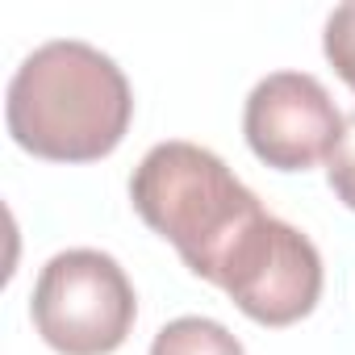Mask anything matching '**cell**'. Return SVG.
I'll return each instance as SVG.
<instances>
[{"instance_id":"3","label":"cell","mask_w":355,"mask_h":355,"mask_svg":"<svg viewBox=\"0 0 355 355\" xmlns=\"http://www.w3.org/2000/svg\"><path fill=\"white\" fill-rule=\"evenodd\" d=\"M30 313L59 355H113L134 330L138 297L113 255L76 247L38 272Z\"/></svg>"},{"instance_id":"7","label":"cell","mask_w":355,"mask_h":355,"mask_svg":"<svg viewBox=\"0 0 355 355\" xmlns=\"http://www.w3.org/2000/svg\"><path fill=\"white\" fill-rule=\"evenodd\" d=\"M322 51L330 59V67L338 71V80L355 92V0L338 5L326 17V34H322Z\"/></svg>"},{"instance_id":"1","label":"cell","mask_w":355,"mask_h":355,"mask_svg":"<svg viewBox=\"0 0 355 355\" xmlns=\"http://www.w3.org/2000/svg\"><path fill=\"white\" fill-rule=\"evenodd\" d=\"M9 134L51 163H92L121 146L134 92L125 71L96 46L59 38L38 46L9 80Z\"/></svg>"},{"instance_id":"6","label":"cell","mask_w":355,"mask_h":355,"mask_svg":"<svg viewBox=\"0 0 355 355\" xmlns=\"http://www.w3.org/2000/svg\"><path fill=\"white\" fill-rule=\"evenodd\" d=\"M150 355H247V351L214 318H175L155 334Z\"/></svg>"},{"instance_id":"5","label":"cell","mask_w":355,"mask_h":355,"mask_svg":"<svg viewBox=\"0 0 355 355\" xmlns=\"http://www.w3.org/2000/svg\"><path fill=\"white\" fill-rule=\"evenodd\" d=\"M343 113L326 84L309 71L263 76L243 109V134L255 159L276 171H305L334 155L343 138Z\"/></svg>"},{"instance_id":"2","label":"cell","mask_w":355,"mask_h":355,"mask_svg":"<svg viewBox=\"0 0 355 355\" xmlns=\"http://www.w3.org/2000/svg\"><path fill=\"white\" fill-rule=\"evenodd\" d=\"M138 218L167 239L193 276L218 284L230 251L268 214L259 197L197 142H159L130 175Z\"/></svg>"},{"instance_id":"8","label":"cell","mask_w":355,"mask_h":355,"mask_svg":"<svg viewBox=\"0 0 355 355\" xmlns=\"http://www.w3.org/2000/svg\"><path fill=\"white\" fill-rule=\"evenodd\" d=\"M326 180H330L334 197H338L347 209H355V113H347L343 138H338L334 155L326 159Z\"/></svg>"},{"instance_id":"4","label":"cell","mask_w":355,"mask_h":355,"mask_svg":"<svg viewBox=\"0 0 355 355\" xmlns=\"http://www.w3.org/2000/svg\"><path fill=\"white\" fill-rule=\"evenodd\" d=\"M218 288L259 326H293L322 297V255L297 226L263 214L230 251Z\"/></svg>"}]
</instances>
